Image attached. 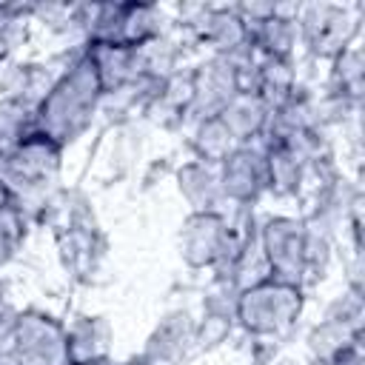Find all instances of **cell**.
I'll list each match as a JSON object with an SVG mask.
<instances>
[{"label": "cell", "instance_id": "obj_1", "mask_svg": "<svg viewBox=\"0 0 365 365\" xmlns=\"http://www.w3.org/2000/svg\"><path fill=\"white\" fill-rule=\"evenodd\" d=\"M97 71L86 51H80L51 83L37 106V131L54 140L60 148L74 143L94 120L103 103Z\"/></svg>", "mask_w": 365, "mask_h": 365}, {"label": "cell", "instance_id": "obj_2", "mask_svg": "<svg viewBox=\"0 0 365 365\" xmlns=\"http://www.w3.org/2000/svg\"><path fill=\"white\" fill-rule=\"evenodd\" d=\"M60 157L63 148L40 131L11 154L0 157V182L23 214L46 205L51 197V188L60 177Z\"/></svg>", "mask_w": 365, "mask_h": 365}, {"label": "cell", "instance_id": "obj_3", "mask_svg": "<svg viewBox=\"0 0 365 365\" xmlns=\"http://www.w3.org/2000/svg\"><path fill=\"white\" fill-rule=\"evenodd\" d=\"M302 314V288L279 279H262L237 291L234 317L251 336H282Z\"/></svg>", "mask_w": 365, "mask_h": 365}, {"label": "cell", "instance_id": "obj_4", "mask_svg": "<svg viewBox=\"0 0 365 365\" xmlns=\"http://www.w3.org/2000/svg\"><path fill=\"white\" fill-rule=\"evenodd\" d=\"M271 279L299 285L314 265L317 228L294 217H268L257 234Z\"/></svg>", "mask_w": 365, "mask_h": 365}, {"label": "cell", "instance_id": "obj_5", "mask_svg": "<svg viewBox=\"0 0 365 365\" xmlns=\"http://www.w3.org/2000/svg\"><path fill=\"white\" fill-rule=\"evenodd\" d=\"M240 237L222 211L188 214L180 231V254L191 268H225L231 265Z\"/></svg>", "mask_w": 365, "mask_h": 365}, {"label": "cell", "instance_id": "obj_6", "mask_svg": "<svg viewBox=\"0 0 365 365\" xmlns=\"http://www.w3.org/2000/svg\"><path fill=\"white\" fill-rule=\"evenodd\" d=\"M297 29L299 40L308 46L314 57L334 60L348 46H354V37L359 31V17L354 6L339 3H308L297 11Z\"/></svg>", "mask_w": 365, "mask_h": 365}, {"label": "cell", "instance_id": "obj_7", "mask_svg": "<svg viewBox=\"0 0 365 365\" xmlns=\"http://www.w3.org/2000/svg\"><path fill=\"white\" fill-rule=\"evenodd\" d=\"M20 365H71L66 322L46 311H20L17 328L9 345Z\"/></svg>", "mask_w": 365, "mask_h": 365}, {"label": "cell", "instance_id": "obj_8", "mask_svg": "<svg viewBox=\"0 0 365 365\" xmlns=\"http://www.w3.org/2000/svg\"><path fill=\"white\" fill-rule=\"evenodd\" d=\"M359 325H362V297H359V291L351 288V294L339 297L325 311L319 325H314V331L308 334V348H311L314 359H322L331 365L345 351L356 348Z\"/></svg>", "mask_w": 365, "mask_h": 365}, {"label": "cell", "instance_id": "obj_9", "mask_svg": "<svg viewBox=\"0 0 365 365\" xmlns=\"http://www.w3.org/2000/svg\"><path fill=\"white\" fill-rule=\"evenodd\" d=\"M240 94V77L231 57H211L188 77V114L197 120L217 117Z\"/></svg>", "mask_w": 365, "mask_h": 365}, {"label": "cell", "instance_id": "obj_10", "mask_svg": "<svg viewBox=\"0 0 365 365\" xmlns=\"http://www.w3.org/2000/svg\"><path fill=\"white\" fill-rule=\"evenodd\" d=\"M220 185H222L225 202H237V205L254 202L268 188V180H265V145L245 143L237 151H231L220 163Z\"/></svg>", "mask_w": 365, "mask_h": 365}, {"label": "cell", "instance_id": "obj_11", "mask_svg": "<svg viewBox=\"0 0 365 365\" xmlns=\"http://www.w3.org/2000/svg\"><path fill=\"white\" fill-rule=\"evenodd\" d=\"M86 57L91 60L103 94H120L131 86H137L143 77L140 48L120 46V43H86Z\"/></svg>", "mask_w": 365, "mask_h": 365}, {"label": "cell", "instance_id": "obj_12", "mask_svg": "<svg viewBox=\"0 0 365 365\" xmlns=\"http://www.w3.org/2000/svg\"><path fill=\"white\" fill-rule=\"evenodd\" d=\"M194 342H197V322L185 308H177L157 322L140 359L151 365H174L188 354Z\"/></svg>", "mask_w": 365, "mask_h": 365}, {"label": "cell", "instance_id": "obj_13", "mask_svg": "<svg viewBox=\"0 0 365 365\" xmlns=\"http://www.w3.org/2000/svg\"><path fill=\"white\" fill-rule=\"evenodd\" d=\"M191 31L197 43L214 51V57H228L248 46V26L237 9H200V17L191 20Z\"/></svg>", "mask_w": 365, "mask_h": 365}, {"label": "cell", "instance_id": "obj_14", "mask_svg": "<svg viewBox=\"0 0 365 365\" xmlns=\"http://www.w3.org/2000/svg\"><path fill=\"white\" fill-rule=\"evenodd\" d=\"M177 188L188 200L191 214L200 211H222V185H220V165L191 160L177 171Z\"/></svg>", "mask_w": 365, "mask_h": 365}, {"label": "cell", "instance_id": "obj_15", "mask_svg": "<svg viewBox=\"0 0 365 365\" xmlns=\"http://www.w3.org/2000/svg\"><path fill=\"white\" fill-rule=\"evenodd\" d=\"M66 342L71 365L103 362L111 348V325L106 317H74L66 322Z\"/></svg>", "mask_w": 365, "mask_h": 365}, {"label": "cell", "instance_id": "obj_16", "mask_svg": "<svg viewBox=\"0 0 365 365\" xmlns=\"http://www.w3.org/2000/svg\"><path fill=\"white\" fill-rule=\"evenodd\" d=\"M271 117V106L257 94V91H240L222 111L220 120L228 125V131L237 137L240 145L254 143L257 137L265 134Z\"/></svg>", "mask_w": 365, "mask_h": 365}, {"label": "cell", "instance_id": "obj_17", "mask_svg": "<svg viewBox=\"0 0 365 365\" xmlns=\"http://www.w3.org/2000/svg\"><path fill=\"white\" fill-rule=\"evenodd\" d=\"M57 74L40 63H6L0 71V91L6 100H20L26 106H40Z\"/></svg>", "mask_w": 365, "mask_h": 365}, {"label": "cell", "instance_id": "obj_18", "mask_svg": "<svg viewBox=\"0 0 365 365\" xmlns=\"http://www.w3.org/2000/svg\"><path fill=\"white\" fill-rule=\"evenodd\" d=\"M302 171H305V160L294 148H288L285 143H265V180L274 194L279 197L297 194L302 182Z\"/></svg>", "mask_w": 365, "mask_h": 365}, {"label": "cell", "instance_id": "obj_19", "mask_svg": "<svg viewBox=\"0 0 365 365\" xmlns=\"http://www.w3.org/2000/svg\"><path fill=\"white\" fill-rule=\"evenodd\" d=\"M191 148H194L197 160L211 163V165H220L231 151L240 148V143H237V137L228 131V125L217 114V117L197 120L194 134H191Z\"/></svg>", "mask_w": 365, "mask_h": 365}, {"label": "cell", "instance_id": "obj_20", "mask_svg": "<svg viewBox=\"0 0 365 365\" xmlns=\"http://www.w3.org/2000/svg\"><path fill=\"white\" fill-rule=\"evenodd\" d=\"M31 134H37V108L20 100H0V157L11 154Z\"/></svg>", "mask_w": 365, "mask_h": 365}, {"label": "cell", "instance_id": "obj_21", "mask_svg": "<svg viewBox=\"0 0 365 365\" xmlns=\"http://www.w3.org/2000/svg\"><path fill=\"white\" fill-rule=\"evenodd\" d=\"M331 63H334V91H336V97L342 103L356 100L359 91H362V51L356 46H348Z\"/></svg>", "mask_w": 365, "mask_h": 365}, {"label": "cell", "instance_id": "obj_22", "mask_svg": "<svg viewBox=\"0 0 365 365\" xmlns=\"http://www.w3.org/2000/svg\"><path fill=\"white\" fill-rule=\"evenodd\" d=\"M23 237H26V214L14 202H6L0 208V268L17 254Z\"/></svg>", "mask_w": 365, "mask_h": 365}, {"label": "cell", "instance_id": "obj_23", "mask_svg": "<svg viewBox=\"0 0 365 365\" xmlns=\"http://www.w3.org/2000/svg\"><path fill=\"white\" fill-rule=\"evenodd\" d=\"M17 317H20V311L9 299H3L0 302V348L11 345V336H14V328H17Z\"/></svg>", "mask_w": 365, "mask_h": 365}, {"label": "cell", "instance_id": "obj_24", "mask_svg": "<svg viewBox=\"0 0 365 365\" xmlns=\"http://www.w3.org/2000/svg\"><path fill=\"white\" fill-rule=\"evenodd\" d=\"M17 40H20V34H0V68L6 66V60H9V54L14 51Z\"/></svg>", "mask_w": 365, "mask_h": 365}, {"label": "cell", "instance_id": "obj_25", "mask_svg": "<svg viewBox=\"0 0 365 365\" xmlns=\"http://www.w3.org/2000/svg\"><path fill=\"white\" fill-rule=\"evenodd\" d=\"M331 365H362V354H359V345L356 348H351V351H345L339 359H334Z\"/></svg>", "mask_w": 365, "mask_h": 365}, {"label": "cell", "instance_id": "obj_26", "mask_svg": "<svg viewBox=\"0 0 365 365\" xmlns=\"http://www.w3.org/2000/svg\"><path fill=\"white\" fill-rule=\"evenodd\" d=\"M0 365H20L17 362V356H14V351L6 345V348H0Z\"/></svg>", "mask_w": 365, "mask_h": 365}, {"label": "cell", "instance_id": "obj_27", "mask_svg": "<svg viewBox=\"0 0 365 365\" xmlns=\"http://www.w3.org/2000/svg\"><path fill=\"white\" fill-rule=\"evenodd\" d=\"M6 202H11V197H9V191H6V188H3V182H0V208H3Z\"/></svg>", "mask_w": 365, "mask_h": 365}, {"label": "cell", "instance_id": "obj_28", "mask_svg": "<svg viewBox=\"0 0 365 365\" xmlns=\"http://www.w3.org/2000/svg\"><path fill=\"white\" fill-rule=\"evenodd\" d=\"M125 365H151V362H145V359H134V362H125Z\"/></svg>", "mask_w": 365, "mask_h": 365}, {"label": "cell", "instance_id": "obj_29", "mask_svg": "<svg viewBox=\"0 0 365 365\" xmlns=\"http://www.w3.org/2000/svg\"><path fill=\"white\" fill-rule=\"evenodd\" d=\"M3 299H6V285L0 282V302H3Z\"/></svg>", "mask_w": 365, "mask_h": 365}, {"label": "cell", "instance_id": "obj_30", "mask_svg": "<svg viewBox=\"0 0 365 365\" xmlns=\"http://www.w3.org/2000/svg\"><path fill=\"white\" fill-rule=\"evenodd\" d=\"M305 365H328V362H322V359H311V362H305Z\"/></svg>", "mask_w": 365, "mask_h": 365}, {"label": "cell", "instance_id": "obj_31", "mask_svg": "<svg viewBox=\"0 0 365 365\" xmlns=\"http://www.w3.org/2000/svg\"><path fill=\"white\" fill-rule=\"evenodd\" d=\"M88 365H111L108 359H103V362H88Z\"/></svg>", "mask_w": 365, "mask_h": 365}]
</instances>
